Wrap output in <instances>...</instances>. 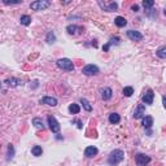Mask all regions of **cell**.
<instances>
[{"label": "cell", "instance_id": "22", "mask_svg": "<svg viewBox=\"0 0 166 166\" xmlns=\"http://www.w3.org/2000/svg\"><path fill=\"white\" fill-rule=\"evenodd\" d=\"M69 112H70L72 114H78V113L81 112V108L78 104H70V105H69Z\"/></svg>", "mask_w": 166, "mask_h": 166}, {"label": "cell", "instance_id": "9", "mask_svg": "<svg viewBox=\"0 0 166 166\" xmlns=\"http://www.w3.org/2000/svg\"><path fill=\"white\" fill-rule=\"evenodd\" d=\"M127 37H129V39H131V40H134V42H140L143 39V34L140 31H138V30H129Z\"/></svg>", "mask_w": 166, "mask_h": 166}, {"label": "cell", "instance_id": "7", "mask_svg": "<svg viewBox=\"0 0 166 166\" xmlns=\"http://www.w3.org/2000/svg\"><path fill=\"white\" fill-rule=\"evenodd\" d=\"M135 161H136V164L139 166H145L151 162V157L147 156V155L139 153V155H136V157H135Z\"/></svg>", "mask_w": 166, "mask_h": 166}, {"label": "cell", "instance_id": "5", "mask_svg": "<svg viewBox=\"0 0 166 166\" xmlns=\"http://www.w3.org/2000/svg\"><path fill=\"white\" fill-rule=\"evenodd\" d=\"M48 125H49V129H51L52 132L57 134L60 131V125H59L57 120H56L53 116H48Z\"/></svg>", "mask_w": 166, "mask_h": 166}, {"label": "cell", "instance_id": "29", "mask_svg": "<svg viewBox=\"0 0 166 166\" xmlns=\"http://www.w3.org/2000/svg\"><path fill=\"white\" fill-rule=\"evenodd\" d=\"M131 11H134V12H139V5H136V4L131 5Z\"/></svg>", "mask_w": 166, "mask_h": 166}, {"label": "cell", "instance_id": "28", "mask_svg": "<svg viewBox=\"0 0 166 166\" xmlns=\"http://www.w3.org/2000/svg\"><path fill=\"white\" fill-rule=\"evenodd\" d=\"M13 156H14V149H13L12 145H9L8 147V160H12Z\"/></svg>", "mask_w": 166, "mask_h": 166}, {"label": "cell", "instance_id": "14", "mask_svg": "<svg viewBox=\"0 0 166 166\" xmlns=\"http://www.w3.org/2000/svg\"><path fill=\"white\" fill-rule=\"evenodd\" d=\"M100 94H101V99L104 100V101H107V100L112 99L113 91H112V88H109V87H105V88H103L101 91H100Z\"/></svg>", "mask_w": 166, "mask_h": 166}, {"label": "cell", "instance_id": "25", "mask_svg": "<svg viewBox=\"0 0 166 166\" xmlns=\"http://www.w3.org/2000/svg\"><path fill=\"white\" fill-rule=\"evenodd\" d=\"M122 92H123V95H125V96H127V97H130V96H132V94H134V88H132V87H125Z\"/></svg>", "mask_w": 166, "mask_h": 166}, {"label": "cell", "instance_id": "1", "mask_svg": "<svg viewBox=\"0 0 166 166\" xmlns=\"http://www.w3.org/2000/svg\"><path fill=\"white\" fill-rule=\"evenodd\" d=\"M125 158V153L121 149H114L110 152V155L108 156V164L110 166H117L118 164H121Z\"/></svg>", "mask_w": 166, "mask_h": 166}, {"label": "cell", "instance_id": "21", "mask_svg": "<svg viewBox=\"0 0 166 166\" xmlns=\"http://www.w3.org/2000/svg\"><path fill=\"white\" fill-rule=\"evenodd\" d=\"M156 55L158 56L160 59H166V46H162V47H160L156 51Z\"/></svg>", "mask_w": 166, "mask_h": 166}, {"label": "cell", "instance_id": "10", "mask_svg": "<svg viewBox=\"0 0 166 166\" xmlns=\"http://www.w3.org/2000/svg\"><path fill=\"white\" fill-rule=\"evenodd\" d=\"M99 5L103 8L104 11H107V12H113V11H116L117 8H118V4L114 3V2H112V3H101V2H99Z\"/></svg>", "mask_w": 166, "mask_h": 166}, {"label": "cell", "instance_id": "2", "mask_svg": "<svg viewBox=\"0 0 166 166\" xmlns=\"http://www.w3.org/2000/svg\"><path fill=\"white\" fill-rule=\"evenodd\" d=\"M49 5H51V2H48V0H38V2H34L30 4V8L33 11H44Z\"/></svg>", "mask_w": 166, "mask_h": 166}, {"label": "cell", "instance_id": "18", "mask_svg": "<svg viewBox=\"0 0 166 166\" xmlns=\"http://www.w3.org/2000/svg\"><path fill=\"white\" fill-rule=\"evenodd\" d=\"M120 121H121L120 114H117V113H110V114H109V122H110V123L117 125V123H120Z\"/></svg>", "mask_w": 166, "mask_h": 166}, {"label": "cell", "instance_id": "20", "mask_svg": "<svg viewBox=\"0 0 166 166\" xmlns=\"http://www.w3.org/2000/svg\"><path fill=\"white\" fill-rule=\"evenodd\" d=\"M20 22L21 25H24V26H29L30 24H31V17L27 16V14H25V16H21V18H20Z\"/></svg>", "mask_w": 166, "mask_h": 166}, {"label": "cell", "instance_id": "27", "mask_svg": "<svg viewBox=\"0 0 166 166\" xmlns=\"http://www.w3.org/2000/svg\"><path fill=\"white\" fill-rule=\"evenodd\" d=\"M153 5H155L153 0H144V2H143V7L145 8V9H148V8H152Z\"/></svg>", "mask_w": 166, "mask_h": 166}, {"label": "cell", "instance_id": "3", "mask_svg": "<svg viewBox=\"0 0 166 166\" xmlns=\"http://www.w3.org/2000/svg\"><path fill=\"white\" fill-rule=\"evenodd\" d=\"M57 66L60 69H62V70H66V72H72L74 70V65L72 62V60H69V59H60L57 60Z\"/></svg>", "mask_w": 166, "mask_h": 166}, {"label": "cell", "instance_id": "13", "mask_svg": "<svg viewBox=\"0 0 166 166\" xmlns=\"http://www.w3.org/2000/svg\"><path fill=\"white\" fill-rule=\"evenodd\" d=\"M4 83H5L7 86H9V87H20V86L24 85L22 81L17 79V78H8V79L4 81Z\"/></svg>", "mask_w": 166, "mask_h": 166}, {"label": "cell", "instance_id": "26", "mask_svg": "<svg viewBox=\"0 0 166 166\" xmlns=\"http://www.w3.org/2000/svg\"><path fill=\"white\" fill-rule=\"evenodd\" d=\"M55 40H56L55 34L52 33V31H49V33L47 34V43H49V44H52V43H55Z\"/></svg>", "mask_w": 166, "mask_h": 166}, {"label": "cell", "instance_id": "11", "mask_svg": "<svg viewBox=\"0 0 166 166\" xmlns=\"http://www.w3.org/2000/svg\"><path fill=\"white\" fill-rule=\"evenodd\" d=\"M40 104H46L49 107H56L57 105V99L52 97V96H44L43 99H40Z\"/></svg>", "mask_w": 166, "mask_h": 166}, {"label": "cell", "instance_id": "23", "mask_svg": "<svg viewBox=\"0 0 166 166\" xmlns=\"http://www.w3.org/2000/svg\"><path fill=\"white\" fill-rule=\"evenodd\" d=\"M33 125L35 126L37 129H39V130H44V125H43V121L40 118H34L33 120Z\"/></svg>", "mask_w": 166, "mask_h": 166}, {"label": "cell", "instance_id": "8", "mask_svg": "<svg viewBox=\"0 0 166 166\" xmlns=\"http://www.w3.org/2000/svg\"><path fill=\"white\" fill-rule=\"evenodd\" d=\"M145 117V105L144 104H139L136 109L134 110V118L139 120V118H144Z\"/></svg>", "mask_w": 166, "mask_h": 166}, {"label": "cell", "instance_id": "12", "mask_svg": "<svg viewBox=\"0 0 166 166\" xmlns=\"http://www.w3.org/2000/svg\"><path fill=\"white\" fill-rule=\"evenodd\" d=\"M66 31L70 34V35H78V34H81L83 31V29L81 26H77V25H69L66 27Z\"/></svg>", "mask_w": 166, "mask_h": 166}, {"label": "cell", "instance_id": "4", "mask_svg": "<svg viewBox=\"0 0 166 166\" xmlns=\"http://www.w3.org/2000/svg\"><path fill=\"white\" fill-rule=\"evenodd\" d=\"M82 73L85 74V75H97V74L100 73V70H99V68L96 66V65L88 64L82 69Z\"/></svg>", "mask_w": 166, "mask_h": 166}, {"label": "cell", "instance_id": "17", "mask_svg": "<svg viewBox=\"0 0 166 166\" xmlns=\"http://www.w3.org/2000/svg\"><path fill=\"white\" fill-rule=\"evenodd\" d=\"M114 24L118 26V27H125V26L127 25V21H126L125 17L118 16V17H116V18H114Z\"/></svg>", "mask_w": 166, "mask_h": 166}, {"label": "cell", "instance_id": "16", "mask_svg": "<svg viewBox=\"0 0 166 166\" xmlns=\"http://www.w3.org/2000/svg\"><path fill=\"white\" fill-rule=\"evenodd\" d=\"M152 125H153V117H151V116H145L143 118V126L145 129H151L152 127Z\"/></svg>", "mask_w": 166, "mask_h": 166}, {"label": "cell", "instance_id": "30", "mask_svg": "<svg viewBox=\"0 0 166 166\" xmlns=\"http://www.w3.org/2000/svg\"><path fill=\"white\" fill-rule=\"evenodd\" d=\"M162 104H164V107L166 109V96H162Z\"/></svg>", "mask_w": 166, "mask_h": 166}, {"label": "cell", "instance_id": "15", "mask_svg": "<svg viewBox=\"0 0 166 166\" xmlns=\"http://www.w3.org/2000/svg\"><path fill=\"white\" fill-rule=\"evenodd\" d=\"M97 148L96 147H87L85 149V156L88 157V158H92V157H95L96 155H97Z\"/></svg>", "mask_w": 166, "mask_h": 166}, {"label": "cell", "instance_id": "6", "mask_svg": "<svg viewBox=\"0 0 166 166\" xmlns=\"http://www.w3.org/2000/svg\"><path fill=\"white\" fill-rule=\"evenodd\" d=\"M153 99H155V92H153V90L152 88H148L147 90V92L143 95V103L144 104H148V105H151V104H153Z\"/></svg>", "mask_w": 166, "mask_h": 166}, {"label": "cell", "instance_id": "31", "mask_svg": "<svg viewBox=\"0 0 166 166\" xmlns=\"http://www.w3.org/2000/svg\"><path fill=\"white\" fill-rule=\"evenodd\" d=\"M164 13H165V16H166V8H165V9H164Z\"/></svg>", "mask_w": 166, "mask_h": 166}, {"label": "cell", "instance_id": "24", "mask_svg": "<svg viewBox=\"0 0 166 166\" xmlns=\"http://www.w3.org/2000/svg\"><path fill=\"white\" fill-rule=\"evenodd\" d=\"M81 104H82L83 108H85L87 112H91V110H92V105H91V104L87 101V99H83V97H82V99H81Z\"/></svg>", "mask_w": 166, "mask_h": 166}, {"label": "cell", "instance_id": "19", "mask_svg": "<svg viewBox=\"0 0 166 166\" xmlns=\"http://www.w3.org/2000/svg\"><path fill=\"white\" fill-rule=\"evenodd\" d=\"M31 153H33V156H35V157L42 156V155H43L42 147H40V145H34V147L31 148Z\"/></svg>", "mask_w": 166, "mask_h": 166}]
</instances>
